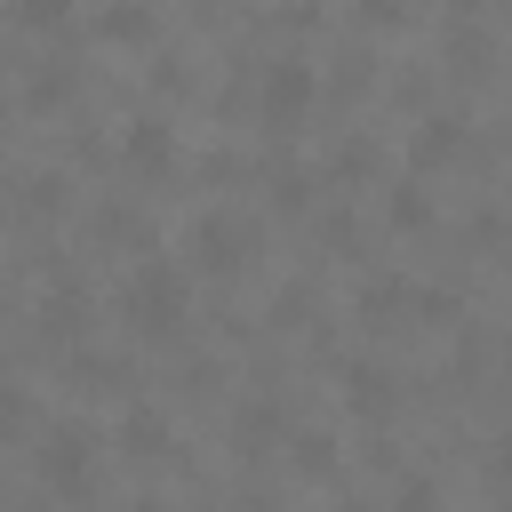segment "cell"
Listing matches in <instances>:
<instances>
[{
  "mask_svg": "<svg viewBox=\"0 0 512 512\" xmlns=\"http://www.w3.org/2000/svg\"><path fill=\"white\" fill-rule=\"evenodd\" d=\"M184 312H192V280H184V264L144 256V264L120 280V320H128L136 336H176Z\"/></svg>",
  "mask_w": 512,
  "mask_h": 512,
  "instance_id": "6da1fadb",
  "label": "cell"
},
{
  "mask_svg": "<svg viewBox=\"0 0 512 512\" xmlns=\"http://www.w3.org/2000/svg\"><path fill=\"white\" fill-rule=\"evenodd\" d=\"M184 248H192V264L200 272H248L256 256H264V224L248 216V208H200L192 224H184Z\"/></svg>",
  "mask_w": 512,
  "mask_h": 512,
  "instance_id": "7a4b0ae2",
  "label": "cell"
},
{
  "mask_svg": "<svg viewBox=\"0 0 512 512\" xmlns=\"http://www.w3.org/2000/svg\"><path fill=\"white\" fill-rule=\"evenodd\" d=\"M312 104H320V72H312L304 56L264 64V80H256V112H264V128H304Z\"/></svg>",
  "mask_w": 512,
  "mask_h": 512,
  "instance_id": "3957f363",
  "label": "cell"
},
{
  "mask_svg": "<svg viewBox=\"0 0 512 512\" xmlns=\"http://www.w3.org/2000/svg\"><path fill=\"white\" fill-rule=\"evenodd\" d=\"M40 480L64 488V496H88V480H96V432L88 424H56L40 440Z\"/></svg>",
  "mask_w": 512,
  "mask_h": 512,
  "instance_id": "277c9868",
  "label": "cell"
},
{
  "mask_svg": "<svg viewBox=\"0 0 512 512\" xmlns=\"http://www.w3.org/2000/svg\"><path fill=\"white\" fill-rule=\"evenodd\" d=\"M120 152H128L136 176H168V168H176V128H168V120H128V144H120Z\"/></svg>",
  "mask_w": 512,
  "mask_h": 512,
  "instance_id": "5b68a950",
  "label": "cell"
},
{
  "mask_svg": "<svg viewBox=\"0 0 512 512\" xmlns=\"http://www.w3.org/2000/svg\"><path fill=\"white\" fill-rule=\"evenodd\" d=\"M456 152H464V120H456V112H432V120L408 136V160H416V168H440V160H456Z\"/></svg>",
  "mask_w": 512,
  "mask_h": 512,
  "instance_id": "8992f818",
  "label": "cell"
},
{
  "mask_svg": "<svg viewBox=\"0 0 512 512\" xmlns=\"http://www.w3.org/2000/svg\"><path fill=\"white\" fill-rule=\"evenodd\" d=\"M96 40L144 48V40H152V8H144V0H104V8H96Z\"/></svg>",
  "mask_w": 512,
  "mask_h": 512,
  "instance_id": "52a82bcc",
  "label": "cell"
},
{
  "mask_svg": "<svg viewBox=\"0 0 512 512\" xmlns=\"http://www.w3.org/2000/svg\"><path fill=\"white\" fill-rule=\"evenodd\" d=\"M120 448L128 456H168V416L160 408H128L120 416Z\"/></svg>",
  "mask_w": 512,
  "mask_h": 512,
  "instance_id": "ba28073f",
  "label": "cell"
},
{
  "mask_svg": "<svg viewBox=\"0 0 512 512\" xmlns=\"http://www.w3.org/2000/svg\"><path fill=\"white\" fill-rule=\"evenodd\" d=\"M344 400H352L360 416H376V408H392V376L368 368V360H352V368H344Z\"/></svg>",
  "mask_w": 512,
  "mask_h": 512,
  "instance_id": "9c48e42d",
  "label": "cell"
},
{
  "mask_svg": "<svg viewBox=\"0 0 512 512\" xmlns=\"http://www.w3.org/2000/svg\"><path fill=\"white\" fill-rule=\"evenodd\" d=\"M80 312H88V296H80V288H56V296H48V336H72Z\"/></svg>",
  "mask_w": 512,
  "mask_h": 512,
  "instance_id": "30bf717a",
  "label": "cell"
},
{
  "mask_svg": "<svg viewBox=\"0 0 512 512\" xmlns=\"http://www.w3.org/2000/svg\"><path fill=\"white\" fill-rule=\"evenodd\" d=\"M72 8H80V0H16V16H24L32 32H56V24L72 16Z\"/></svg>",
  "mask_w": 512,
  "mask_h": 512,
  "instance_id": "8fae6325",
  "label": "cell"
},
{
  "mask_svg": "<svg viewBox=\"0 0 512 512\" xmlns=\"http://www.w3.org/2000/svg\"><path fill=\"white\" fill-rule=\"evenodd\" d=\"M96 232H104V240H144L136 208H104V216H96Z\"/></svg>",
  "mask_w": 512,
  "mask_h": 512,
  "instance_id": "7c38bea8",
  "label": "cell"
},
{
  "mask_svg": "<svg viewBox=\"0 0 512 512\" xmlns=\"http://www.w3.org/2000/svg\"><path fill=\"white\" fill-rule=\"evenodd\" d=\"M24 424H32V400L16 384H0V432H24Z\"/></svg>",
  "mask_w": 512,
  "mask_h": 512,
  "instance_id": "4fadbf2b",
  "label": "cell"
},
{
  "mask_svg": "<svg viewBox=\"0 0 512 512\" xmlns=\"http://www.w3.org/2000/svg\"><path fill=\"white\" fill-rule=\"evenodd\" d=\"M296 464H304V472H328V464H336V448H328L320 432H304V440H296Z\"/></svg>",
  "mask_w": 512,
  "mask_h": 512,
  "instance_id": "5bb4252c",
  "label": "cell"
},
{
  "mask_svg": "<svg viewBox=\"0 0 512 512\" xmlns=\"http://www.w3.org/2000/svg\"><path fill=\"white\" fill-rule=\"evenodd\" d=\"M392 512H440V488H432V480H408V488H400V504H392Z\"/></svg>",
  "mask_w": 512,
  "mask_h": 512,
  "instance_id": "9a60e30c",
  "label": "cell"
},
{
  "mask_svg": "<svg viewBox=\"0 0 512 512\" xmlns=\"http://www.w3.org/2000/svg\"><path fill=\"white\" fill-rule=\"evenodd\" d=\"M56 96H72V72H56V64H48V72L32 80V104H56Z\"/></svg>",
  "mask_w": 512,
  "mask_h": 512,
  "instance_id": "2e32d148",
  "label": "cell"
},
{
  "mask_svg": "<svg viewBox=\"0 0 512 512\" xmlns=\"http://www.w3.org/2000/svg\"><path fill=\"white\" fill-rule=\"evenodd\" d=\"M272 432H280L272 408H240V440H272Z\"/></svg>",
  "mask_w": 512,
  "mask_h": 512,
  "instance_id": "e0dca14e",
  "label": "cell"
},
{
  "mask_svg": "<svg viewBox=\"0 0 512 512\" xmlns=\"http://www.w3.org/2000/svg\"><path fill=\"white\" fill-rule=\"evenodd\" d=\"M368 24H408V0H360Z\"/></svg>",
  "mask_w": 512,
  "mask_h": 512,
  "instance_id": "ac0fdd59",
  "label": "cell"
},
{
  "mask_svg": "<svg viewBox=\"0 0 512 512\" xmlns=\"http://www.w3.org/2000/svg\"><path fill=\"white\" fill-rule=\"evenodd\" d=\"M488 472H496V480H512V432L496 440V456H488Z\"/></svg>",
  "mask_w": 512,
  "mask_h": 512,
  "instance_id": "d6986e66",
  "label": "cell"
},
{
  "mask_svg": "<svg viewBox=\"0 0 512 512\" xmlns=\"http://www.w3.org/2000/svg\"><path fill=\"white\" fill-rule=\"evenodd\" d=\"M440 8H448V16H480V0H440Z\"/></svg>",
  "mask_w": 512,
  "mask_h": 512,
  "instance_id": "ffe728a7",
  "label": "cell"
},
{
  "mask_svg": "<svg viewBox=\"0 0 512 512\" xmlns=\"http://www.w3.org/2000/svg\"><path fill=\"white\" fill-rule=\"evenodd\" d=\"M128 512H168V504H152V496H136V504H128Z\"/></svg>",
  "mask_w": 512,
  "mask_h": 512,
  "instance_id": "44dd1931",
  "label": "cell"
},
{
  "mask_svg": "<svg viewBox=\"0 0 512 512\" xmlns=\"http://www.w3.org/2000/svg\"><path fill=\"white\" fill-rule=\"evenodd\" d=\"M504 512H512V504H504Z\"/></svg>",
  "mask_w": 512,
  "mask_h": 512,
  "instance_id": "7402d4cb",
  "label": "cell"
}]
</instances>
